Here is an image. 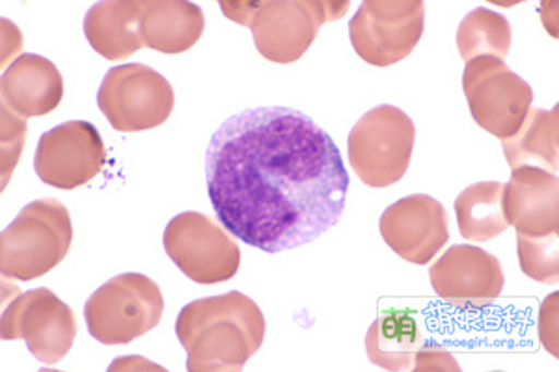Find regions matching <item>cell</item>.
<instances>
[{"label":"cell","instance_id":"1","mask_svg":"<svg viewBox=\"0 0 559 372\" xmlns=\"http://www.w3.org/2000/svg\"><path fill=\"white\" fill-rule=\"evenodd\" d=\"M205 181L226 231L267 253L331 231L349 190L331 134L286 107L248 108L224 121L205 152Z\"/></svg>","mask_w":559,"mask_h":372},{"label":"cell","instance_id":"2","mask_svg":"<svg viewBox=\"0 0 559 372\" xmlns=\"http://www.w3.org/2000/svg\"><path fill=\"white\" fill-rule=\"evenodd\" d=\"M265 332L260 305L239 290L194 300L176 321L189 372L242 371L263 345Z\"/></svg>","mask_w":559,"mask_h":372},{"label":"cell","instance_id":"3","mask_svg":"<svg viewBox=\"0 0 559 372\" xmlns=\"http://www.w3.org/2000/svg\"><path fill=\"white\" fill-rule=\"evenodd\" d=\"M224 15L247 26L261 57L293 63L305 57L324 23L342 20L347 0H221Z\"/></svg>","mask_w":559,"mask_h":372},{"label":"cell","instance_id":"4","mask_svg":"<svg viewBox=\"0 0 559 372\" xmlns=\"http://www.w3.org/2000/svg\"><path fill=\"white\" fill-rule=\"evenodd\" d=\"M73 224L58 200H36L21 208L0 237V271L7 279L33 281L60 265L70 252Z\"/></svg>","mask_w":559,"mask_h":372},{"label":"cell","instance_id":"5","mask_svg":"<svg viewBox=\"0 0 559 372\" xmlns=\"http://www.w3.org/2000/svg\"><path fill=\"white\" fill-rule=\"evenodd\" d=\"M165 298L159 285L144 274H120L88 298L84 319L103 345H129L159 326Z\"/></svg>","mask_w":559,"mask_h":372},{"label":"cell","instance_id":"6","mask_svg":"<svg viewBox=\"0 0 559 372\" xmlns=\"http://www.w3.org/2000/svg\"><path fill=\"white\" fill-rule=\"evenodd\" d=\"M414 142L416 125L407 112L392 105L371 108L350 129V166L364 184L386 189L407 173Z\"/></svg>","mask_w":559,"mask_h":372},{"label":"cell","instance_id":"7","mask_svg":"<svg viewBox=\"0 0 559 372\" xmlns=\"http://www.w3.org/2000/svg\"><path fill=\"white\" fill-rule=\"evenodd\" d=\"M173 84L159 71L126 63L108 71L97 92V107L120 133H140L165 123L174 112Z\"/></svg>","mask_w":559,"mask_h":372},{"label":"cell","instance_id":"8","mask_svg":"<svg viewBox=\"0 0 559 372\" xmlns=\"http://www.w3.org/2000/svg\"><path fill=\"white\" fill-rule=\"evenodd\" d=\"M426 26L421 0H364L349 23L356 55L373 68H388L416 49Z\"/></svg>","mask_w":559,"mask_h":372},{"label":"cell","instance_id":"9","mask_svg":"<svg viewBox=\"0 0 559 372\" xmlns=\"http://www.w3.org/2000/svg\"><path fill=\"white\" fill-rule=\"evenodd\" d=\"M463 89L472 118L496 139L508 140L519 131L534 103V89L498 58L466 62Z\"/></svg>","mask_w":559,"mask_h":372},{"label":"cell","instance_id":"10","mask_svg":"<svg viewBox=\"0 0 559 372\" xmlns=\"http://www.w3.org/2000/svg\"><path fill=\"white\" fill-rule=\"evenodd\" d=\"M76 332L75 313L45 287L15 292V298L4 308L0 326L4 341H25L26 348L44 365H57L64 360L75 343Z\"/></svg>","mask_w":559,"mask_h":372},{"label":"cell","instance_id":"11","mask_svg":"<svg viewBox=\"0 0 559 372\" xmlns=\"http://www.w3.org/2000/svg\"><path fill=\"white\" fill-rule=\"evenodd\" d=\"M165 252L187 278L200 285L224 284L241 266V250L210 216L187 211L168 221Z\"/></svg>","mask_w":559,"mask_h":372},{"label":"cell","instance_id":"12","mask_svg":"<svg viewBox=\"0 0 559 372\" xmlns=\"http://www.w3.org/2000/svg\"><path fill=\"white\" fill-rule=\"evenodd\" d=\"M107 149L88 121H68L41 134L34 170L49 187L73 190L96 179L105 168Z\"/></svg>","mask_w":559,"mask_h":372},{"label":"cell","instance_id":"13","mask_svg":"<svg viewBox=\"0 0 559 372\" xmlns=\"http://www.w3.org/2000/svg\"><path fill=\"white\" fill-rule=\"evenodd\" d=\"M427 303L424 298L379 300V315L366 335V352L373 365L392 372L416 369L419 353L432 345Z\"/></svg>","mask_w":559,"mask_h":372},{"label":"cell","instance_id":"14","mask_svg":"<svg viewBox=\"0 0 559 372\" xmlns=\"http://www.w3.org/2000/svg\"><path fill=\"white\" fill-rule=\"evenodd\" d=\"M429 278L437 297L464 311L489 308L506 284L500 261L471 244L450 248L429 268Z\"/></svg>","mask_w":559,"mask_h":372},{"label":"cell","instance_id":"15","mask_svg":"<svg viewBox=\"0 0 559 372\" xmlns=\"http://www.w3.org/2000/svg\"><path fill=\"white\" fill-rule=\"evenodd\" d=\"M379 231L392 252L419 266L429 265L450 240L445 208L426 194L390 205L379 220Z\"/></svg>","mask_w":559,"mask_h":372},{"label":"cell","instance_id":"16","mask_svg":"<svg viewBox=\"0 0 559 372\" xmlns=\"http://www.w3.org/2000/svg\"><path fill=\"white\" fill-rule=\"evenodd\" d=\"M503 202L516 237L540 239L559 233L558 173L519 168L503 189Z\"/></svg>","mask_w":559,"mask_h":372},{"label":"cell","instance_id":"17","mask_svg":"<svg viewBox=\"0 0 559 372\" xmlns=\"http://www.w3.org/2000/svg\"><path fill=\"white\" fill-rule=\"evenodd\" d=\"M0 95L2 107L23 120L51 115L64 97V79L51 60L25 52L4 71Z\"/></svg>","mask_w":559,"mask_h":372},{"label":"cell","instance_id":"18","mask_svg":"<svg viewBox=\"0 0 559 372\" xmlns=\"http://www.w3.org/2000/svg\"><path fill=\"white\" fill-rule=\"evenodd\" d=\"M205 28L202 8L185 0H142L140 34L144 47L181 55L198 44Z\"/></svg>","mask_w":559,"mask_h":372},{"label":"cell","instance_id":"19","mask_svg":"<svg viewBox=\"0 0 559 372\" xmlns=\"http://www.w3.org/2000/svg\"><path fill=\"white\" fill-rule=\"evenodd\" d=\"M142 0H105L90 8L84 36L94 51L110 62H120L144 47L140 34Z\"/></svg>","mask_w":559,"mask_h":372},{"label":"cell","instance_id":"20","mask_svg":"<svg viewBox=\"0 0 559 372\" xmlns=\"http://www.w3.org/2000/svg\"><path fill=\"white\" fill-rule=\"evenodd\" d=\"M503 155L511 170L537 168L558 173L559 107L552 110L530 108L513 136L502 140Z\"/></svg>","mask_w":559,"mask_h":372},{"label":"cell","instance_id":"21","mask_svg":"<svg viewBox=\"0 0 559 372\" xmlns=\"http://www.w3.org/2000/svg\"><path fill=\"white\" fill-rule=\"evenodd\" d=\"M506 184L498 181H484L471 184L455 200L459 231L471 242H487L506 233L511 228L506 202Z\"/></svg>","mask_w":559,"mask_h":372},{"label":"cell","instance_id":"22","mask_svg":"<svg viewBox=\"0 0 559 372\" xmlns=\"http://www.w3.org/2000/svg\"><path fill=\"white\" fill-rule=\"evenodd\" d=\"M457 49L464 62L479 57L506 60L511 49V25L502 13L476 8L459 25Z\"/></svg>","mask_w":559,"mask_h":372},{"label":"cell","instance_id":"23","mask_svg":"<svg viewBox=\"0 0 559 372\" xmlns=\"http://www.w3.org/2000/svg\"><path fill=\"white\" fill-rule=\"evenodd\" d=\"M559 233L540 239L516 237L521 268L527 278L539 284L554 285L559 279Z\"/></svg>","mask_w":559,"mask_h":372},{"label":"cell","instance_id":"24","mask_svg":"<svg viewBox=\"0 0 559 372\" xmlns=\"http://www.w3.org/2000/svg\"><path fill=\"white\" fill-rule=\"evenodd\" d=\"M25 139V120L2 107V189H7L8 177L20 163Z\"/></svg>","mask_w":559,"mask_h":372},{"label":"cell","instance_id":"25","mask_svg":"<svg viewBox=\"0 0 559 372\" xmlns=\"http://www.w3.org/2000/svg\"><path fill=\"white\" fill-rule=\"evenodd\" d=\"M558 292L545 298L539 316V334L543 347L558 358Z\"/></svg>","mask_w":559,"mask_h":372},{"label":"cell","instance_id":"26","mask_svg":"<svg viewBox=\"0 0 559 372\" xmlns=\"http://www.w3.org/2000/svg\"><path fill=\"white\" fill-rule=\"evenodd\" d=\"M414 371H461V367L457 365V361L453 360L452 353L448 352L445 348L439 347V345H429L424 352L419 353Z\"/></svg>","mask_w":559,"mask_h":372}]
</instances>
